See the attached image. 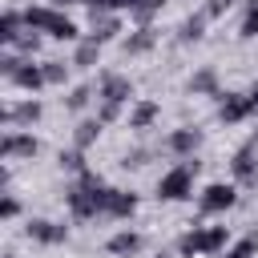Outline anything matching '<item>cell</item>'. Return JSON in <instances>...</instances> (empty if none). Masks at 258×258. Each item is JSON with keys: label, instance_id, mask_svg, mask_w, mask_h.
I'll list each match as a JSON object with an SVG mask.
<instances>
[{"label": "cell", "instance_id": "1", "mask_svg": "<svg viewBox=\"0 0 258 258\" xmlns=\"http://www.w3.org/2000/svg\"><path fill=\"white\" fill-rule=\"evenodd\" d=\"M226 242V226H210V230H194L181 238V254H214Z\"/></svg>", "mask_w": 258, "mask_h": 258}, {"label": "cell", "instance_id": "2", "mask_svg": "<svg viewBox=\"0 0 258 258\" xmlns=\"http://www.w3.org/2000/svg\"><path fill=\"white\" fill-rule=\"evenodd\" d=\"M24 20H28L32 28H48V32H52V36H60V40L77 36V28H73L69 20H60L56 12H48V8H28V12H24Z\"/></svg>", "mask_w": 258, "mask_h": 258}, {"label": "cell", "instance_id": "3", "mask_svg": "<svg viewBox=\"0 0 258 258\" xmlns=\"http://www.w3.org/2000/svg\"><path fill=\"white\" fill-rule=\"evenodd\" d=\"M194 169H198V165H189V161H185V165H177V169H169V173L161 177L157 194H161V198H173V202H177V198H185V194H189V181H194Z\"/></svg>", "mask_w": 258, "mask_h": 258}, {"label": "cell", "instance_id": "4", "mask_svg": "<svg viewBox=\"0 0 258 258\" xmlns=\"http://www.w3.org/2000/svg\"><path fill=\"white\" fill-rule=\"evenodd\" d=\"M230 206H234V189H230V185H210L206 198H202V210H210V214L230 210Z\"/></svg>", "mask_w": 258, "mask_h": 258}, {"label": "cell", "instance_id": "5", "mask_svg": "<svg viewBox=\"0 0 258 258\" xmlns=\"http://www.w3.org/2000/svg\"><path fill=\"white\" fill-rule=\"evenodd\" d=\"M254 105H250V97H230V101H222V117L226 121H238V117H246Z\"/></svg>", "mask_w": 258, "mask_h": 258}, {"label": "cell", "instance_id": "6", "mask_svg": "<svg viewBox=\"0 0 258 258\" xmlns=\"http://www.w3.org/2000/svg\"><path fill=\"white\" fill-rule=\"evenodd\" d=\"M28 234H32V238H40V242H60V238H64V230H60V226H52V222H32V226H28Z\"/></svg>", "mask_w": 258, "mask_h": 258}, {"label": "cell", "instance_id": "7", "mask_svg": "<svg viewBox=\"0 0 258 258\" xmlns=\"http://www.w3.org/2000/svg\"><path fill=\"white\" fill-rule=\"evenodd\" d=\"M125 97H129V85H125L121 77H109V81H105V101L117 105V101H125Z\"/></svg>", "mask_w": 258, "mask_h": 258}, {"label": "cell", "instance_id": "8", "mask_svg": "<svg viewBox=\"0 0 258 258\" xmlns=\"http://www.w3.org/2000/svg\"><path fill=\"white\" fill-rule=\"evenodd\" d=\"M137 246H141V238H137V234H117V238L109 242V250H113V254H133Z\"/></svg>", "mask_w": 258, "mask_h": 258}, {"label": "cell", "instance_id": "9", "mask_svg": "<svg viewBox=\"0 0 258 258\" xmlns=\"http://www.w3.org/2000/svg\"><path fill=\"white\" fill-rule=\"evenodd\" d=\"M4 153H36V141L32 137H8L4 141Z\"/></svg>", "mask_w": 258, "mask_h": 258}, {"label": "cell", "instance_id": "10", "mask_svg": "<svg viewBox=\"0 0 258 258\" xmlns=\"http://www.w3.org/2000/svg\"><path fill=\"white\" fill-rule=\"evenodd\" d=\"M12 77H16L20 85H28V89H36V85L44 81V73H40V69H20V64H16V73H12Z\"/></svg>", "mask_w": 258, "mask_h": 258}, {"label": "cell", "instance_id": "11", "mask_svg": "<svg viewBox=\"0 0 258 258\" xmlns=\"http://www.w3.org/2000/svg\"><path fill=\"white\" fill-rule=\"evenodd\" d=\"M169 145H173V149H189V145H198V133H194V129H181V133L169 137Z\"/></svg>", "mask_w": 258, "mask_h": 258}, {"label": "cell", "instance_id": "12", "mask_svg": "<svg viewBox=\"0 0 258 258\" xmlns=\"http://www.w3.org/2000/svg\"><path fill=\"white\" fill-rule=\"evenodd\" d=\"M254 250H258V238H246V242H238V246H234L226 258H250Z\"/></svg>", "mask_w": 258, "mask_h": 258}, {"label": "cell", "instance_id": "13", "mask_svg": "<svg viewBox=\"0 0 258 258\" xmlns=\"http://www.w3.org/2000/svg\"><path fill=\"white\" fill-rule=\"evenodd\" d=\"M242 36H258V4L246 12V20H242Z\"/></svg>", "mask_w": 258, "mask_h": 258}, {"label": "cell", "instance_id": "14", "mask_svg": "<svg viewBox=\"0 0 258 258\" xmlns=\"http://www.w3.org/2000/svg\"><path fill=\"white\" fill-rule=\"evenodd\" d=\"M16 24H20V16H16V12H4V32H0V36H4V40H16Z\"/></svg>", "mask_w": 258, "mask_h": 258}, {"label": "cell", "instance_id": "15", "mask_svg": "<svg viewBox=\"0 0 258 258\" xmlns=\"http://www.w3.org/2000/svg\"><path fill=\"white\" fill-rule=\"evenodd\" d=\"M153 113H157V105H141V109L133 113V125H149V121H153Z\"/></svg>", "mask_w": 258, "mask_h": 258}, {"label": "cell", "instance_id": "16", "mask_svg": "<svg viewBox=\"0 0 258 258\" xmlns=\"http://www.w3.org/2000/svg\"><path fill=\"white\" fill-rule=\"evenodd\" d=\"M93 133H97V125H93V121H85V125H81V133H77V145H89V141H93Z\"/></svg>", "mask_w": 258, "mask_h": 258}, {"label": "cell", "instance_id": "17", "mask_svg": "<svg viewBox=\"0 0 258 258\" xmlns=\"http://www.w3.org/2000/svg\"><path fill=\"white\" fill-rule=\"evenodd\" d=\"M129 8H137V12L145 16V12H153V8H161V0H133Z\"/></svg>", "mask_w": 258, "mask_h": 258}, {"label": "cell", "instance_id": "18", "mask_svg": "<svg viewBox=\"0 0 258 258\" xmlns=\"http://www.w3.org/2000/svg\"><path fill=\"white\" fill-rule=\"evenodd\" d=\"M93 56H97V44H85V48H81V52H77V64H89V60H93Z\"/></svg>", "mask_w": 258, "mask_h": 258}, {"label": "cell", "instance_id": "19", "mask_svg": "<svg viewBox=\"0 0 258 258\" xmlns=\"http://www.w3.org/2000/svg\"><path fill=\"white\" fill-rule=\"evenodd\" d=\"M234 169H238V173H250V149H242V153H238V161H234Z\"/></svg>", "mask_w": 258, "mask_h": 258}, {"label": "cell", "instance_id": "20", "mask_svg": "<svg viewBox=\"0 0 258 258\" xmlns=\"http://www.w3.org/2000/svg\"><path fill=\"white\" fill-rule=\"evenodd\" d=\"M85 101H89V89H77V93H73V97H69V105H73V109H81V105H85Z\"/></svg>", "mask_w": 258, "mask_h": 258}, {"label": "cell", "instance_id": "21", "mask_svg": "<svg viewBox=\"0 0 258 258\" xmlns=\"http://www.w3.org/2000/svg\"><path fill=\"white\" fill-rule=\"evenodd\" d=\"M230 4H234V0H210V8H206V12H210V16H218V12H226Z\"/></svg>", "mask_w": 258, "mask_h": 258}, {"label": "cell", "instance_id": "22", "mask_svg": "<svg viewBox=\"0 0 258 258\" xmlns=\"http://www.w3.org/2000/svg\"><path fill=\"white\" fill-rule=\"evenodd\" d=\"M93 4H101V8H113V4H133V0H93Z\"/></svg>", "mask_w": 258, "mask_h": 258}, {"label": "cell", "instance_id": "23", "mask_svg": "<svg viewBox=\"0 0 258 258\" xmlns=\"http://www.w3.org/2000/svg\"><path fill=\"white\" fill-rule=\"evenodd\" d=\"M250 105H258V85H254V93H250Z\"/></svg>", "mask_w": 258, "mask_h": 258}]
</instances>
